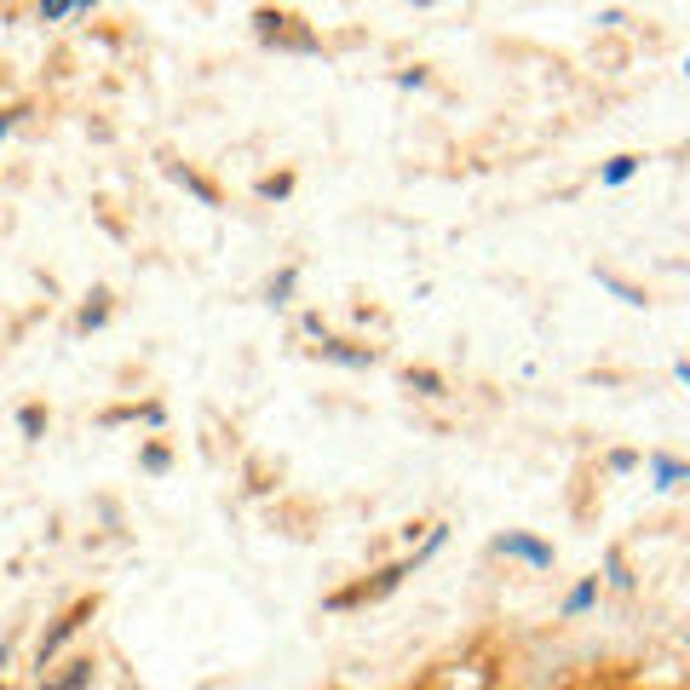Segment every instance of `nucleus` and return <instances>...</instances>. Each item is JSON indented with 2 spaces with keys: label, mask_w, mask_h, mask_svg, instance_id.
<instances>
[{
  "label": "nucleus",
  "mask_w": 690,
  "mask_h": 690,
  "mask_svg": "<svg viewBox=\"0 0 690 690\" xmlns=\"http://www.w3.org/2000/svg\"><path fill=\"white\" fill-rule=\"evenodd\" d=\"M87 12V0H41V18L58 23V18H81Z\"/></svg>",
  "instance_id": "9b49d317"
},
{
  "label": "nucleus",
  "mask_w": 690,
  "mask_h": 690,
  "mask_svg": "<svg viewBox=\"0 0 690 690\" xmlns=\"http://www.w3.org/2000/svg\"><path fill=\"white\" fill-rule=\"evenodd\" d=\"M167 173H173V179H179V184H184V190H190V196H196V202H207V207L219 202V196H213V190H207V184H202V179H196V173H184V167H167Z\"/></svg>",
  "instance_id": "f8f14e48"
},
{
  "label": "nucleus",
  "mask_w": 690,
  "mask_h": 690,
  "mask_svg": "<svg viewBox=\"0 0 690 690\" xmlns=\"http://www.w3.org/2000/svg\"><path fill=\"white\" fill-rule=\"evenodd\" d=\"M598 282H604V288H610V294H621V299H627V305H644V294H639V288H627V282H621V276H610V271H598Z\"/></svg>",
  "instance_id": "4468645a"
},
{
  "label": "nucleus",
  "mask_w": 690,
  "mask_h": 690,
  "mask_svg": "<svg viewBox=\"0 0 690 690\" xmlns=\"http://www.w3.org/2000/svg\"><path fill=\"white\" fill-rule=\"evenodd\" d=\"M253 23H259V35H265V41L299 46V52H311V46H317V41H311V35H294V29H288V23H294V18H282V12H259V18H253Z\"/></svg>",
  "instance_id": "f03ea898"
},
{
  "label": "nucleus",
  "mask_w": 690,
  "mask_h": 690,
  "mask_svg": "<svg viewBox=\"0 0 690 690\" xmlns=\"http://www.w3.org/2000/svg\"><path fill=\"white\" fill-rule=\"evenodd\" d=\"M104 317H110V305H104V294H92V305L81 311V328H104Z\"/></svg>",
  "instance_id": "2eb2a0df"
},
{
  "label": "nucleus",
  "mask_w": 690,
  "mask_h": 690,
  "mask_svg": "<svg viewBox=\"0 0 690 690\" xmlns=\"http://www.w3.org/2000/svg\"><path fill=\"white\" fill-rule=\"evenodd\" d=\"M87 685H92V662H69V673L41 679V690H87Z\"/></svg>",
  "instance_id": "39448f33"
},
{
  "label": "nucleus",
  "mask_w": 690,
  "mask_h": 690,
  "mask_svg": "<svg viewBox=\"0 0 690 690\" xmlns=\"http://www.w3.org/2000/svg\"><path fill=\"white\" fill-rule=\"evenodd\" d=\"M639 173V156H616V161H604V173H598V184H627Z\"/></svg>",
  "instance_id": "6e6552de"
},
{
  "label": "nucleus",
  "mask_w": 690,
  "mask_h": 690,
  "mask_svg": "<svg viewBox=\"0 0 690 690\" xmlns=\"http://www.w3.org/2000/svg\"><path fill=\"white\" fill-rule=\"evenodd\" d=\"M87 616H92V604H75V610H69V616L58 621L52 633H46V639H41V667H46V656H52V650H58V644H64L69 633H81V621H87Z\"/></svg>",
  "instance_id": "7ed1b4c3"
},
{
  "label": "nucleus",
  "mask_w": 690,
  "mask_h": 690,
  "mask_svg": "<svg viewBox=\"0 0 690 690\" xmlns=\"http://www.w3.org/2000/svg\"><path fill=\"white\" fill-rule=\"evenodd\" d=\"M633 466H639V455H633V449H616V455H610V472H633Z\"/></svg>",
  "instance_id": "f3484780"
},
{
  "label": "nucleus",
  "mask_w": 690,
  "mask_h": 690,
  "mask_svg": "<svg viewBox=\"0 0 690 690\" xmlns=\"http://www.w3.org/2000/svg\"><path fill=\"white\" fill-rule=\"evenodd\" d=\"M294 288H299V271H294V265H288V271H276V276H271V288H265V299H271L276 311H282V305L294 299Z\"/></svg>",
  "instance_id": "0eeeda50"
},
{
  "label": "nucleus",
  "mask_w": 690,
  "mask_h": 690,
  "mask_svg": "<svg viewBox=\"0 0 690 690\" xmlns=\"http://www.w3.org/2000/svg\"><path fill=\"white\" fill-rule=\"evenodd\" d=\"M12 127H18V110H6V115H0V138L12 133Z\"/></svg>",
  "instance_id": "aec40b11"
},
{
  "label": "nucleus",
  "mask_w": 690,
  "mask_h": 690,
  "mask_svg": "<svg viewBox=\"0 0 690 690\" xmlns=\"http://www.w3.org/2000/svg\"><path fill=\"white\" fill-rule=\"evenodd\" d=\"M403 386L420 391V397H443V380H437L432 368H409V374H403Z\"/></svg>",
  "instance_id": "1a4fd4ad"
},
{
  "label": "nucleus",
  "mask_w": 690,
  "mask_h": 690,
  "mask_svg": "<svg viewBox=\"0 0 690 690\" xmlns=\"http://www.w3.org/2000/svg\"><path fill=\"white\" fill-rule=\"evenodd\" d=\"M317 357H328V363H345V368H374V351H357V345H340V340H322Z\"/></svg>",
  "instance_id": "20e7f679"
},
{
  "label": "nucleus",
  "mask_w": 690,
  "mask_h": 690,
  "mask_svg": "<svg viewBox=\"0 0 690 690\" xmlns=\"http://www.w3.org/2000/svg\"><path fill=\"white\" fill-rule=\"evenodd\" d=\"M593 598H598V575H593V581H581V587H570V598H564V616L593 610Z\"/></svg>",
  "instance_id": "9d476101"
},
{
  "label": "nucleus",
  "mask_w": 690,
  "mask_h": 690,
  "mask_svg": "<svg viewBox=\"0 0 690 690\" xmlns=\"http://www.w3.org/2000/svg\"><path fill=\"white\" fill-rule=\"evenodd\" d=\"M650 472H656V489H679V483H685V460L650 455Z\"/></svg>",
  "instance_id": "423d86ee"
},
{
  "label": "nucleus",
  "mask_w": 690,
  "mask_h": 690,
  "mask_svg": "<svg viewBox=\"0 0 690 690\" xmlns=\"http://www.w3.org/2000/svg\"><path fill=\"white\" fill-rule=\"evenodd\" d=\"M495 552H506V558H524V564H535V570H547V564H552V547H547V541H535V535H518V529L495 535Z\"/></svg>",
  "instance_id": "f257e3e1"
},
{
  "label": "nucleus",
  "mask_w": 690,
  "mask_h": 690,
  "mask_svg": "<svg viewBox=\"0 0 690 690\" xmlns=\"http://www.w3.org/2000/svg\"><path fill=\"white\" fill-rule=\"evenodd\" d=\"M18 426H23L29 437H35V432H41V409H23V414H18Z\"/></svg>",
  "instance_id": "6ab92c4d"
},
{
  "label": "nucleus",
  "mask_w": 690,
  "mask_h": 690,
  "mask_svg": "<svg viewBox=\"0 0 690 690\" xmlns=\"http://www.w3.org/2000/svg\"><path fill=\"white\" fill-rule=\"evenodd\" d=\"M604 570H610V581H616V587H633V575H627V564H621V552H610V558H604Z\"/></svg>",
  "instance_id": "dca6fc26"
},
{
  "label": "nucleus",
  "mask_w": 690,
  "mask_h": 690,
  "mask_svg": "<svg viewBox=\"0 0 690 690\" xmlns=\"http://www.w3.org/2000/svg\"><path fill=\"white\" fill-rule=\"evenodd\" d=\"M288 190H294V179H288V173H276V179H259V196H265V202H282Z\"/></svg>",
  "instance_id": "ddd939ff"
},
{
  "label": "nucleus",
  "mask_w": 690,
  "mask_h": 690,
  "mask_svg": "<svg viewBox=\"0 0 690 690\" xmlns=\"http://www.w3.org/2000/svg\"><path fill=\"white\" fill-rule=\"evenodd\" d=\"M144 472H167V449H144Z\"/></svg>",
  "instance_id": "a211bd4d"
}]
</instances>
